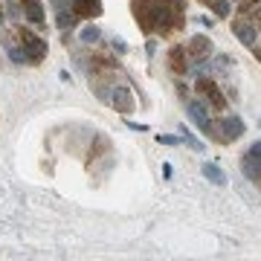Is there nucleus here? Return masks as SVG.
I'll return each mask as SVG.
<instances>
[{
    "instance_id": "1",
    "label": "nucleus",
    "mask_w": 261,
    "mask_h": 261,
    "mask_svg": "<svg viewBox=\"0 0 261 261\" xmlns=\"http://www.w3.org/2000/svg\"><path fill=\"white\" fill-rule=\"evenodd\" d=\"M134 15L142 32L171 35L186 23V3L183 0H134Z\"/></svg>"
},
{
    "instance_id": "2",
    "label": "nucleus",
    "mask_w": 261,
    "mask_h": 261,
    "mask_svg": "<svg viewBox=\"0 0 261 261\" xmlns=\"http://www.w3.org/2000/svg\"><path fill=\"white\" fill-rule=\"evenodd\" d=\"M244 130H247L244 119L238 116V113H232V116H221V119H212V130H209V137H212L218 145H229V142L241 140Z\"/></svg>"
},
{
    "instance_id": "3",
    "label": "nucleus",
    "mask_w": 261,
    "mask_h": 261,
    "mask_svg": "<svg viewBox=\"0 0 261 261\" xmlns=\"http://www.w3.org/2000/svg\"><path fill=\"white\" fill-rule=\"evenodd\" d=\"M18 47L23 49V56H27L29 64H41V61L47 58V41H44L41 35H35L32 29H20Z\"/></svg>"
},
{
    "instance_id": "4",
    "label": "nucleus",
    "mask_w": 261,
    "mask_h": 261,
    "mask_svg": "<svg viewBox=\"0 0 261 261\" xmlns=\"http://www.w3.org/2000/svg\"><path fill=\"white\" fill-rule=\"evenodd\" d=\"M232 32L235 38L241 41L244 47H255L258 44V27H255V18H247V15H241V18L232 20Z\"/></svg>"
},
{
    "instance_id": "5",
    "label": "nucleus",
    "mask_w": 261,
    "mask_h": 261,
    "mask_svg": "<svg viewBox=\"0 0 261 261\" xmlns=\"http://www.w3.org/2000/svg\"><path fill=\"white\" fill-rule=\"evenodd\" d=\"M197 93L203 96L215 111H224L226 108V99H224V93H221V87L212 82V75H200V79H197Z\"/></svg>"
},
{
    "instance_id": "6",
    "label": "nucleus",
    "mask_w": 261,
    "mask_h": 261,
    "mask_svg": "<svg viewBox=\"0 0 261 261\" xmlns=\"http://www.w3.org/2000/svg\"><path fill=\"white\" fill-rule=\"evenodd\" d=\"M186 113H189V119L209 137V130H212V116H209V111H206V105L197 102V99H186Z\"/></svg>"
},
{
    "instance_id": "7",
    "label": "nucleus",
    "mask_w": 261,
    "mask_h": 261,
    "mask_svg": "<svg viewBox=\"0 0 261 261\" xmlns=\"http://www.w3.org/2000/svg\"><path fill=\"white\" fill-rule=\"evenodd\" d=\"M53 9H56V27L61 32L75 27V12H73V0H53Z\"/></svg>"
},
{
    "instance_id": "8",
    "label": "nucleus",
    "mask_w": 261,
    "mask_h": 261,
    "mask_svg": "<svg viewBox=\"0 0 261 261\" xmlns=\"http://www.w3.org/2000/svg\"><path fill=\"white\" fill-rule=\"evenodd\" d=\"M20 9H23V18L32 27H44L47 23V18H44V3L41 0H20Z\"/></svg>"
},
{
    "instance_id": "9",
    "label": "nucleus",
    "mask_w": 261,
    "mask_h": 261,
    "mask_svg": "<svg viewBox=\"0 0 261 261\" xmlns=\"http://www.w3.org/2000/svg\"><path fill=\"white\" fill-rule=\"evenodd\" d=\"M186 47V56L189 58H209V53H212V41L206 35H195L189 38V44H183Z\"/></svg>"
},
{
    "instance_id": "10",
    "label": "nucleus",
    "mask_w": 261,
    "mask_h": 261,
    "mask_svg": "<svg viewBox=\"0 0 261 261\" xmlns=\"http://www.w3.org/2000/svg\"><path fill=\"white\" fill-rule=\"evenodd\" d=\"M73 12H75V18L93 20L102 15V0H73Z\"/></svg>"
},
{
    "instance_id": "11",
    "label": "nucleus",
    "mask_w": 261,
    "mask_h": 261,
    "mask_svg": "<svg viewBox=\"0 0 261 261\" xmlns=\"http://www.w3.org/2000/svg\"><path fill=\"white\" fill-rule=\"evenodd\" d=\"M241 171H244V177L252 180V183H261V157H255V154H244L241 160Z\"/></svg>"
},
{
    "instance_id": "12",
    "label": "nucleus",
    "mask_w": 261,
    "mask_h": 261,
    "mask_svg": "<svg viewBox=\"0 0 261 261\" xmlns=\"http://www.w3.org/2000/svg\"><path fill=\"white\" fill-rule=\"evenodd\" d=\"M168 64H171V70H174V73H186L189 56H186V47H183V44H177V47L168 49Z\"/></svg>"
},
{
    "instance_id": "13",
    "label": "nucleus",
    "mask_w": 261,
    "mask_h": 261,
    "mask_svg": "<svg viewBox=\"0 0 261 261\" xmlns=\"http://www.w3.org/2000/svg\"><path fill=\"white\" fill-rule=\"evenodd\" d=\"M200 174H203L209 183H215V186H226V174L221 166H215V163H203L200 166Z\"/></svg>"
},
{
    "instance_id": "14",
    "label": "nucleus",
    "mask_w": 261,
    "mask_h": 261,
    "mask_svg": "<svg viewBox=\"0 0 261 261\" xmlns=\"http://www.w3.org/2000/svg\"><path fill=\"white\" fill-rule=\"evenodd\" d=\"M180 142H186V148H192V151H203V142L197 140L186 125H180Z\"/></svg>"
},
{
    "instance_id": "15",
    "label": "nucleus",
    "mask_w": 261,
    "mask_h": 261,
    "mask_svg": "<svg viewBox=\"0 0 261 261\" xmlns=\"http://www.w3.org/2000/svg\"><path fill=\"white\" fill-rule=\"evenodd\" d=\"M79 38H82V44H87V47H90V44H96V41L102 38V32H99V27H96V23H87V27L79 32Z\"/></svg>"
},
{
    "instance_id": "16",
    "label": "nucleus",
    "mask_w": 261,
    "mask_h": 261,
    "mask_svg": "<svg viewBox=\"0 0 261 261\" xmlns=\"http://www.w3.org/2000/svg\"><path fill=\"white\" fill-rule=\"evenodd\" d=\"M200 3H209V9H212L215 15H221V18L229 15V0H200Z\"/></svg>"
},
{
    "instance_id": "17",
    "label": "nucleus",
    "mask_w": 261,
    "mask_h": 261,
    "mask_svg": "<svg viewBox=\"0 0 261 261\" xmlns=\"http://www.w3.org/2000/svg\"><path fill=\"white\" fill-rule=\"evenodd\" d=\"M6 53H9V58L15 61V64H29V61H27V56H23V49H20V47H15V44H6Z\"/></svg>"
},
{
    "instance_id": "18",
    "label": "nucleus",
    "mask_w": 261,
    "mask_h": 261,
    "mask_svg": "<svg viewBox=\"0 0 261 261\" xmlns=\"http://www.w3.org/2000/svg\"><path fill=\"white\" fill-rule=\"evenodd\" d=\"M111 47H113V53H119V56H125V53H128V44H125L122 38H113Z\"/></svg>"
},
{
    "instance_id": "19",
    "label": "nucleus",
    "mask_w": 261,
    "mask_h": 261,
    "mask_svg": "<svg viewBox=\"0 0 261 261\" xmlns=\"http://www.w3.org/2000/svg\"><path fill=\"white\" fill-rule=\"evenodd\" d=\"M160 145H180V137H166V134H157Z\"/></svg>"
},
{
    "instance_id": "20",
    "label": "nucleus",
    "mask_w": 261,
    "mask_h": 261,
    "mask_svg": "<svg viewBox=\"0 0 261 261\" xmlns=\"http://www.w3.org/2000/svg\"><path fill=\"white\" fill-rule=\"evenodd\" d=\"M125 125H128L130 130H140V134H145V130H148V125H140V122H125Z\"/></svg>"
},
{
    "instance_id": "21",
    "label": "nucleus",
    "mask_w": 261,
    "mask_h": 261,
    "mask_svg": "<svg viewBox=\"0 0 261 261\" xmlns=\"http://www.w3.org/2000/svg\"><path fill=\"white\" fill-rule=\"evenodd\" d=\"M171 174H174V168H171V166H168V163H166V166H163V177H171Z\"/></svg>"
},
{
    "instance_id": "22",
    "label": "nucleus",
    "mask_w": 261,
    "mask_h": 261,
    "mask_svg": "<svg viewBox=\"0 0 261 261\" xmlns=\"http://www.w3.org/2000/svg\"><path fill=\"white\" fill-rule=\"evenodd\" d=\"M0 27H3V9H0Z\"/></svg>"
},
{
    "instance_id": "23",
    "label": "nucleus",
    "mask_w": 261,
    "mask_h": 261,
    "mask_svg": "<svg viewBox=\"0 0 261 261\" xmlns=\"http://www.w3.org/2000/svg\"><path fill=\"white\" fill-rule=\"evenodd\" d=\"M258 125H261V119H258Z\"/></svg>"
}]
</instances>
